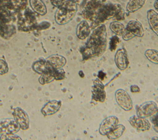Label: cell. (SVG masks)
<instances>
[{
	"label": "cell",
	"instance_id": "6da1fadb",
	"mask_svg": "<svg viewBox=\"0 0 158 140\" xmlns=\"http://www.w3.org/2000/svg\"><path fill=\"white\" fill-rule=\"evenodd\" d=\"M77 11V6L75 1L64 0L56 12V22L59 25L66 24L73 19Z\"/></svg>",
	"mask_w": 158,
	"mask_h": 140
},
{
	"label": "cell",
	"instance_id": "7a4b0ae2",
	"mask_svg": "<svg viewBox=\"0 0 158 140\" xmlns=\"http://www.w3.org/2000/svg\"><path fill=\"white\" fill-rule=\"evenodd\" d=\"M107 32L104 25L98 27L91 34L86 46L92 47L98 54L102 53L106 47Z\"/></svg>",
	"mask_w": 158,
	"mask_h": 140
},
{
	"label": "cell",
	"instance_id": "3957f363",
	"mask_svg": "<svg viewBox=\"0 0 158 140\" xmlns=\"http://www.w3.org/2000/svg\"><path fill=\"white\" fill-rule=\"evenodd\" d=\"M144 29L141 23L138 20H130L127 25L122 38L128 41L135 36L142 37L144 35Z\"/></svg>",
	"mask_w": 158,
	"mask_h": 140
},
{
	"label": "cell",
	"instance_id": "277c9868",
	"mask_svg": "<svg viewBox=\"0 0 158 140\" xmlns=\"http://www.w3.org/2000/svg\"><path fill=\"white\" fill-rule=\"evenodd\" d=\"M157 110V104L153 101L143 103L136 108V115L142 118H147L152 116Z\"/></svg>",
	"mask_w": 158,
	"mask_h": 140
},
{
	"label": "cell",
	"instance_id": "5b68a950",
	"mask_svg": "<svg viewBox=\"0 0 158 140\" xmlns=\"http://www.w3.org/2000/svg\"><path fill=\"white\" fill-rule=\"evenodd\" d=\"M115 96L117 103L122 109L126 111L132 109V100L127 91L123 89H118L115 92Z\"/></svg>",
	"mask_w": 158,
	"mask_h": 140
},
{
	"label": "cell",
	"instance_id": "8992f818",
	"mask_svg": "<svg viewBox=\"0 0 158 140\" xmlns=\"http://www.w3.org/2000/svg\"><path fill=\"white\" fill-rule=\"evenodd\" d=\"M106 98L104 85L102 83L101 80H95L92 88V99L96 102H104Z\"/></svg>",
	"mask_w": 158,
	"mask_h": 140
},
{
	"label": "cell",
	"instance_id": "52a82bcc",
	"mask_svg": "<svg viewBox=\"0 0 158 140\" xmlns=\"http://www.w3.org/2000/svg\"><path fill=\"white\" fill-rule=\"evenodd\" d=\"M116 66L121 70H124L127 68L129 65V60L127 51L124 48L118 49L115 54L114 58Z\"/></svg>",
	"mask_w": 158,
	"mask_h": 140
},
{
	"label": "cell",
	"instance_id": "ba28073f",
	"mask_svg": "<svg viewBox=\"0 0 158 140\" xmlns=\"http://www.w3.org/2000/svg\"><path fill=\"white\" fill-rule=\"evenodd\" d=\"M118 119L115 116L107 117L100 124L99 133L102 135H106L118 125Z\"/></svg>",
	"mask_w": 158,
	"mask_h": 140
},
{
	"label": "cell",
	"instance_id": "9c48e42d",
	"mask_svg": "<svg viewBox=\"0 0 158 140\" xmlns=\"http://www.w3.org/2000/svg\"><path fill=\"white\" fill-rule=\"evenodd\" d=\"M130 125L135 128L139 131H147L151 128L150 123L145 118L138 117L137 115H133L129 120Z\"/></svg>",
	"mask_w": 158,
	"mask_h": 140
},
{
	"label": "cell",
	"instance_id": "30bf717a",
	"mask_svg": "<svg viewBox=\"0 0 158 140\" xmlns=\"http://www.w3.org/2000/svg\"><path fill=\"white\" fill-rule=\"evenodd\" d=\"M14 118L22 129H27L29 126V120L25 112L20 108H17L14 112Z\"/></svg>",
	"mask_w": 158,
	"mask_h": 140
},
{
	"label": "cell",
	"instance_id": "8fae6325",
	"mask_svg": "<svg viewBox=\"0 0 158 140\" xmlns=\"http://www.w3.org/2000/svg\"><path fill=\"white\" fill-rule=\"evenodd\" d=\"M91 28L89 23L86 20H83L79 23L77 27V35L80 39H86L90 34Z\"/></svg>",
	"mask_w": 158,
	"mask_h": 140
},
{
	"label": "cell",
	"instance_id": "7c38bea8",
	"mask_svg": "<svg viewBox=\"0 0 158 140\" xmlns=\"http://www.w3.org/2000/svg\"><path fill=\"white\" fill-rule=\"evenodd\" d=\"M147 18L151 29L158 36V13L150 9L147 12Z\"/></svg>",
	"mask_w": 158,
	"mask_h": 140
},
{
	"label": "cell",
	"instance_id": "4fadbf2b",
	"mask_svg": "<svg viewBox=\"0 0 158 140\" xmlns=\"http://www.w3.org/2000/svg\"><path fill=\"white\" fill-rule=\"evenodd\" d=\"M61 106V102L52 101L48 102L42 109L41 112L44 115H49L56 113Z\"/></svg>",
	"mask_w": 158,
	"mask_h": 140
},
{
	"label": "cell",
	"instance_id": "5bb4252c",
	"mask_svg": "<svg viewBox=\"0 0 158 140\" xmlns=\"http://www.w3.org/2000/svg\"><path fill=\"white\" fill-rule=\"evenodd\" d=\"M46 62L49 65L54 68H60L65 65L66 59L61 56L54 55L49 57Z\"/></svg>",
	"mask_w": 158,
	"mask_h": 140
},
{
	"label": "cell",
	"instance_id": "9a60e30c",
	"mask_svg": "<svg viewBox=\"0 0 158 140\" xmlns=\"http://www.w3.org/2000/svg\"><path fill=\"white\" fill-rule=\"evenodd\" d=\"M30 3L34 11L42 15L46 14V7L41 0H30Z\"/></svg>",
	"mask_w": 158,
	"mask_h": 140
},
{
	"label": "cell",
	"instance_id": "2e32d148",
	"mask_svg": "<svg viewBox=\"0 0 158 140\" xmlns=\"http://www.w3.org/2000/svg\"><path fill=\"white\" fill-rule=\"evenodd\" d=\"M125 130V127L123 125H117L114 129L109 131L107 134V137L110 139H115L120 138Z\"/></svg>",
	"mask_w": 158,
	"mask_h": 140
},
{
	"label": "cell",
	"instance_id": "e0dca14e",
	"mask_svg": "<svg viewBox=\"0 0 158 140\" xmlns=\"http://www.w3.org/2000/svg\"><path fill=\"white\" fill-rule=\"evenodd\" d=\"M146 0H130L127 6V10L129 12H134L141 9Z\"/></svg>",
	"mask_w": 158,
	"mask_h": 140
},
{
	"label": "cell",
	"instance_id": "ac0fdd59",
	"mask_svg": "<svg viewBox=\"0 0 158 140\" xmlns=\"http://www.w3.org/2000/svg\"><path fill=\"white\" fill-rule=\"evenodd\" d=\"M110 30L115 33L116 35L122 36L125 31V27L124 25L119 22H112L110 23Z\"/></svg>",
	"mask_w": 158,
	"mask_h": 140
},
{
	"label": "cell",
	"instance_id": "d6986e66",
	"mask_svg": "<svg viewBox=\"0 0 158 140\" xmlns=\"http://www.w3.org/2000/svg\"><path fill=\"white\" fill-rule=\"evenodd\" d=\"M145 56L153 64H158V51L156 49H148L145 52Z\"/></svg>",
	"mask_w": 158,
	"mask_h": 140
},
{
	"label": "cell",
	"instance_id": "ffe728a7",
	"mask_svg": "<svg viewBox=\"0 0 158 140\" xmlns=\"http://www.w3.org/2000/svg\"><path fill=\"white\" fill-rule=\"evenodd\" d=\"M52 76L56 80H62L65 77V72L63 69L60 68H54L52 70Z\"/></svg>",
	"mask_w": 158,
	"mask_h": 140
},
{
	"label": "cell",
	"instance_id": "44dd1931",
	"mask_svg": "<svg viewBox=\"0 0 158 140\" xmlns=\"http://www.w3.org/2000/svg\"><path fill=\"white\" fill-rule=\"evenodd\" d=\"M120 42V39L117 36H114L112 38L110 39V44H109V49L111 51H114L116 49L117 46L118 44Z\"/></svg>",
	"mask_w": 158,
	"mask_h": 140
},
{
	"label": "cell",
	"instance_id": "7402d4cb",
	"mask_svg": "<svg viewBox=\"0 0 158 140\" xmlns=\"http://www.w3.org/2000/svg\"><path fill=\"white\" fill-rule=\"evenodd\" d=\"M152 123L153 124V128L155 131H156L158 133V113L157 115H155L152 118Z\"/></svg>",
	"mask_w": 158,
	"mask_h": 140
},
{
	"label": "cell",
	"instance_id": "603a6c76",
	"mask_svg": "<svg viewBox=\"0 0 158 140\" xmlns=\"http://www.w3.org/2000/svg\"><path fill=\"white\" fill-rule=\"evenodd\" d=\"M7 70V67L6 62L3 60H0V73H4Z\"/></svg>",
	"mask_w": 158,
	"mask_h": 140
},
{
	"label": "cell",
	"instance_id": "cb8c5ba5",
	"mask_svg": "<svg viewBox=\"0 0 158 140\" xmlns=\"http://www.w3.org/2000/svg\"><path fill=\"white\" fill-rule=\"evenodd\" d=\"M1 139H21V138L19 136H15V135H12V134H4L3 136H1Z\"/></svg>",
	"mask_w": 158,
	"mask_h": 140
},
{
	"label": "cell",
	"instance_id": "d4e9b609",
	"mask_svg": "<svg viewBox=\"0 0 158 140\" xmlns=\"http://www.w3.org/2000/svg\"><path fill=\"white\" fill-rule=\"evenodd\" d=\"M130 91L132 93H139L140 92V89L139 88L138 86L136 85V84H133L131 85L130 86Z\"/></svg>",
	"mask_w": 158,
	"mask_h": 140
},
{
	"label": "cell",
	"instance_id": "484cf974",
	"mask_svg": "<svg viewBox=\"0 0 158 140\" xmlns=\"http://www.w3.org/2000/svg\"><path fill=\"white\" fill-rule=\"evenodd\" d=\"M106 75V74L104 72H103L102 71H100L98 73V76L100 80H103L104 79Z\"/></svg>",
	"mask_w": 158,
	"mask_h": 140
},
{
	"label": "cell",
	"instance_id": "4316f807",
	"mask_svg": "<svg viewBox=\"0 0 158 140\" xmlns=\"http://www.w3.org/2000/svg\"><path fill=\"white\" fill-rule=\"evenodd\" d=\"M154 7L156 9L158 10V0H156L154 4Z\"/></svg>",
	"mask_w": 158,
	"mask_h": 140
},
{
	"label": "cell",
	"instance_id": "83f0119b",
	"mask_svg": "<svg viewBox=\"0 0 158 140\" xmlns=\"http://www.w3.org/2000/svg\"><path fill=\"white\" fill-rule=\"evenodd\" d=\"M79 75H80V76L81 78H84V77H85V74L83 73V71H81V70H80V71L79 72Z\"/></svg>",
	"mask_w": 158,
	"mask_h": 140
}]
</instances>
